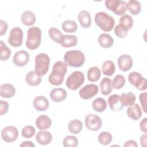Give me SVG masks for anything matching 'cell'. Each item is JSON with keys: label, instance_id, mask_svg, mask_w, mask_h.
<instances>
[{"label": "cell", "instance_id": "3", "mask_svg": "<svg viewBox=\"0 0 147 147\" xmlns=\"http://www.w3.org/2000/svg\"><path fill=\"white\" fill-rule=\"evenodd\" d=\"M41 41V30L38 27L33 26L30 28L27 32L26 40V47L31 50L37 49Z\"/></svg>", "mask_w": 147, "mask_h": 147}, {"label": "cell", "instance_id": "17", "mask_svg": "<svg viewBox=\"0 0 147 147\" xmlns=\"http://www.w3.org/2000/svg\"><path fill=\"white\" fill-rule=\"evenodd\" d=\"M67 95L66 91L61 88H54L49 94L50 98L55 102H61L63 101L67 98Z\"/></svg>", "mask_w": 147, "mask_h": 147}, {"label": "cell", "instance_id": "46", "mask_svg": "<svg viewBox=\"0 0 147 147\" xmlns=\"http://www.w3.org/2000/svg\"><path fill=\"white\" fill-rule=\"evenodd\" d=\"M146 125H147V118H145L141 121L140 123V127L141 130L144 132L145 133H146L147 132Z\"/></svg>", "mask_w": 147, "mask_h": 147}, {"label": "cell", "instance_id": "33", "mask_svg": "<svg viewBox=\"0 0 147 147\" xmlns=\"http://www.w3.org/2000/svg\"><path fill=\"white\" fill-rule=\"evenodd\" d=\"M83 128V124L82 122L78 119L72 120L68 125L69 131L72 134L79 133Z\"/></svg>", "mask_w": 147, "mask_h": 147}, {"label": "cell", "instance_id": "38", "mask_svg": "<svg viewBox=\"0 0 147 147\" xmlns=\"http://www.w3.org/2000/svg\"><path fill=\"white\" fill-rule=\"evenodd\" d=\"M113 140L112 135L107 131H103L98 136V141L103 145H109Z\"/></svg>", "mask_w": 147, "mask_h": 147}, {"label": "cell", "instance_id": "28", "mask_svg": "<svg viewBox=\"0 0 147 147\" xmlns=\"http://www.w3.org/2000/svg\"><path fill=\"white\" fill-rule=\"evenodd\" d=\"M127 10L133 15H138L141 10V5L140 3L135 0H130L127 3Z\"/></svg>", "mask_w": 147, "mask_h": 147}, {"label": "cell", "instance_id": "45", "mask_svg": "<svg viewBox=\"0 0 147 147\" xmlns=\"http://www.w3.org/2000/svg\"><path fill=\"white\" fill-rule=\"evenodd\" d=\"M7 24L6 21L1 20H0V36H3L6 32L7 29Z\"/></svg>", "mask_w": 147, "mask_h": 147}, {"label": "cell", "instance_id": "10", "mask_svg": "<svg viewBox=\"0 0 147 147\" xmlns=\"http://www.w3.org/2000/svg\"><path fill=\"white\" fill-rule=\"evenodd\" d=\"M85 125L88 130L91 131H97L101 127L102 121L99 116L90 114L86 117Z\"/></svg>", "mask_w": 147, "mask_h": 147}, {"label": "cell", "instance_id": "49", "mask_svg": "<svg viewBox=\"0 0 147 147\" xmlns=\"http://www.w3.org/2000/svg\"><path fill=\"white\" fill-rule=\"evenodd\" d=\"M21 147H34V145L31 141H24L20 144Z\"/></svg>", "mask_w": 147, "mask_h": 147}, {"label": "cell", "instance_id": "4", "mask_svg": "<svg viewBox=\"0 0 147 147\" xmlns=\"http://www.w3.org/2000/svg\"><path fill=\"white\" fill-rule=\"evenodd\" d=\"M94 20L95 24L105 32L112 30L115 24L113 17L103 11L98 12L95 16Z\"/></svg>", "mask_w": 147, "mask_h": 147}, {"label": "cell", "instance_id": "30", "mask_svg": "<svg viewBox=\"0 0 147 147\" xmlns=\"http://www.w3.org/2000/svg\"><path fill=\"white\" fill-rule=\"evenodd\" d=\"M102 72L105 75L112 76L115 71V66L113 61L106 60L102 65Z\"/></svg>", "mask_w": 147, "mask_h": 147}, {"label": "cell", "instance_id": "2", "mask_svg": "<svg viewBox=\"0 0 147 147\" xmlns=\"http://www.w3.org/2000/svg\"><path fill=\"white\" fill-rule=\"evenodd\" d=\"M64 60L67 65L72 67H80L85 61L84 53L79 50L69 51L63 57Z\"/></svg>", "mask_w": 147, "mask_h": 147}, {"label": "cell", "instance_id": "7", "mask_svg": "<svg viewBox=\"0 0 147 147\" xmlns=\"http://www.w3.org/2000/svg\"><path fill=\"white\" fill-rule=\"evenodd\" d=\"M106 7L118 16L123 15L127 11V3L121 0H106L105 2Z\"/></svg>", "mask_w": 147, "mask_h": 147}, {"label": "cell", "instance_id": "22", "mask_svg": "<svg viewBox=\"0 0 147 147\" xmlns=\"http://www.w3.org/2000/svg\"><path fill=\"white\" fill-rule=\"evenodd\" d=\"M78 20L81 26L84 28H88L91 26V20L89 12L87 10H81L78 14Z\"/></svg>", "mask_w": 147, "mask_h": 147}, {"label": "cell", "instance_id": "47", "mask_svg": "<svg viewBox=\"0 0 147 147\" xmlns=\"http://www.w3.org/2000/svg\"><path fill=\"white\" fill-rule=\"evenodd\" d=\"M123 146L125 147H129V146H132V147H137L138 145L137 142L134 141V140H129L127 141L124 144Z\"/></svg>", "mask_w": 147, "mask_h": 147}, {"label": "cell", "instance_id": "44", "mask_svg": "<svg viewBox=\"0 0 147 147\" xmlns=\"http://www.w3.org/2000/svg\"><path fill=\"white\" fill-rule=\"evenodd\" d=\"M0 105V115H3L7 112L9 109V104L6 101L1 100Z\"/></svg>", "mask_w": 147, "mask_h": 147}, {"label": "cell", "instance_id": "23", "mask_svg": "<svg viewBox=\"0 0 147 147\" xmlns=\"http://www.w3.org/2000/svg\"><path fill=\"white\" fill-rule=\"evenodd\" d=\"M25 80L29 85L35 86H38L41 83L42 78L40 76L37 75L35 71H31L26 75Z\"/></svg>", "mask_w": 147, "mask_h": 147}, {"label": "cell", "instance_id": "19", "mask_svg": "<svg viewBox=\"0 0 147 147\" xmlns=\"http://www.w3.org/2000/svg\"><path fill=\"white\" fill-rule=\"evenodd\" d=\"M37 142L42 145H47L50 144L52 140V134L48 131L41 130L37 133L36 136Z\"/></svg>", "mask_w": 147, "mask_h": 147}, {"label": "cell", "instance_id": "48", "mask_svg": "<svg viewBox=\"0 0 147 147\" xmlns=\"http://www.w3.org/2000/svg\"><path fill=\"white\" fill-rule=\"evenodd\" d=\"M140 142H141V145L143 147H146V134L145 133V134L141 136V138H140Z\"/></svg>", "mask_w": 147, "mask_h": 147}, {"label": "cell", "instance_id": "27", "mask_svg": "<svg viewBox=\"0 0 147 147\" xmlns=\"http://www.w3.org/2000/svg\"><path fill=\"white\" fill-rule=\"evenodd\" d=\"M48 34L51 38L55 42L61 44L64 41V37L61 32L56 28L52 27L49 29Z\"/></svg>", "mask_w": 147, "mask_h": 147}, {"label": "cell", "instance_id": "12", "mask_svg": "<svg viewBox=\"0 0 147 147\" xmlns=\"http://www.w3.org/2000/svg\"><path fill=\"white\" fill-rule=\"evenodd\" d=\"M99 89L97 85L95 84H89L82 88L79 90V94L81 98L88 100L96 95Z\"/></svg>", "mask_w": 147, "mask_h": 147}, {"label": "cell", "instance_id": "11", "mask_svg": "<svg viewBox=\"0 0 147 147\" xmlns=\"http://www.w3.org/2000/svg\"><path fill=\"white\" fill-rule=\"evenodd\" d=\"M18 137V130L13 126H8L4 127L1 131V137L6 142H12Z\"/></svg>", "mask_w": 147, "mask_h": 147}, {"label": "cell", "instance_id": "21", "mask_svg": "<svg viewBox=\"0 0 147 147\" xmlns=\"http://www.w3.org/2000/svg\"><path fill=\"white\" fill-rule=\"evenodd\" d=\"M52 125L51 118L45 115H40L36 120V125L38 129L44 130L49 129Z\"/></svg>", "mask_w": 147, "mask_h": 147}, {"label": "cell", "instance_id": "26", "mask_svg": "<svg viewBox=\"0 0 147 147\" xmlns=\"http://www.w3.org/2000/svg\"><path fill=\"white\" fill-rule=\"evenodd\" d=\"M99 86L100 92L104 95H108L112 91L111 80L109 78H103L100 83Z\"/></svg>", "mask_w": 147, "mask_h": 147}, {"label": "cell", "instance_id": "18", "mask_svg": "<svg viewBox=\"0 0 147 147\" xmlns=\"http://www.w3.org/2000/svg\"><path fill=\"white\" fill-rule=\"evenodd\" d=\"M16 93L14 87L9 83H4L1 85L0 95L4 98H10L13 97Z\"/></svg>", "mask_w": 147, "mask_h": 147}, {"label": "cell", "instance_id": "34", "mask_svg": "<svg viewBox=\"0 0 147 147\" xmlns=\"http://www.w3.org/2000/svg\"><path fill=\"white\" fill-rule=\"evenodd\" d=\"M62 29L65 32L74 33L77 30L78 25L75 21L67 20L63 22Z\"/></svg>", "mask_w": 147, "mask_h": 147}, {"label": "cell", "instance_id": "31", "mask_svg": "<svg viewBox=\"0 0 147 147\" xmlns=\"http://www.w3.org/2000/svg\"><path fill=\"white\" fill-rule=\"evenodd\" d=\"M120 98L123 106L125 107L134 104L136 99L135 95L132 92L122 93L120 96Z\"/></svg>", "mask_w": 147, "mask_h": 147}, {"label": "cell", "instance_id": "15", "mask_svg": "<svg viewBox=\"0 0 147 147\" xmlns=\"http://www.w3.org/2000/svg\"><path fill=\"white\" fill-rule=\"evenodd\" d=\"M33 105L37 110L44 111L48 109L49 103L48 100L45 96H38L34 99Z\"/></svg>", "mask_w": 147, "mask_h": 147}, {"label": "cell", "instance_id": "39", "mask_svg": "<svg viewBox=\"0 0 147 147\" xmlns=\"http://www.w3.org/2000/svg\"><path fill=\"white\" fill-rule=\"evenodd\" d=\"M78 140L75 136H68L65 137L63 141V145L65 147H76L78 146Z\"/></svg>", "mask_w": 147, "mask_h": 147}, {"label": "cell", "instance_id": "29", "mask_svg": "<svg viewBox=\"0 0 147 147\" xmlns=\"http://www.w3.org/2000/svg\"><path fill=\"white\" fill-rule=\"evenodd\" d=\"M101 76V72L98 67H92L87 71V78L90 82H95L98 81Z\"/></svg>", "mask_w": 147, "mask_h": 147}, {"label": "cell", "instance_id": "32", "mask_svg": "<svg viewBox=\"0 0 147 147\" xmlns=\"http://www.w3.org/2000/svg\"><path fill=\"white\" fill-rule=\"evenodd\" d=\"M93 109L97 112H103L107 108V103L106 100L102 98H98L94 100L92 103Z\"/></svg>", "mask_w": 147, "mask_h": 147}, {"label": "cell", "instance_id": "37", "mask_svg": "<svg viewBox=\"0 0 147 147\" xmlns=\"http://www.w3.org/2000/svg\"><path fill=\"white\" fill-rule=\"evenodd\" d=\"M125 84V77L122 75H116L111 82L112 88L115 89H119L124 86Z\"/></svg>", "mask_w": 147, "mask_h": 147}, {"label": "cell", "instance_id": "24", "mask_svg": "<svg viewBox=\"0 0 147 147\" xmlns=\"http://www.w3.org/2000/svg\"><path fill=\"white\" fill-rule=\"evenodd\" d=\"M98 41L101 47L104 48H110L114 44V40L112 37L106 33L100 34L98 37Z\"/></svg>", "mask_w": 147, "mask_h": 147}, {"label": "cell", "instance_id": "13", "mask_svg": "<svg viewBox=\"0 0 147 147\" xmlns=\"http://www.w3.org/2000/svg\"><path fill=\"white\" fill-rule=\"evenodd\" d=\"M29 60V53L23 50H20L14 54L13 61L14 64L18 67L25 66Z\"/></svg>", "mask_w": 147, "mask_h": 147}, {"label": "cell", "instance_id": "42", "mask_svg": "<svg viewBox=\"0 0 147 147\" xmlns=\"http://www.w3.org/2000/svg\"><path fill=\"white\" fill-rule=\"evenodd\" d=\"M36 132V129L34 127L30 125H28L23 127L22 129V136L26 138H30L32 137Z\"/></svg>", "mask_w": 147, "mask_h": 147}, {"label": "cell", "instance_id": "16", "mask_svg": "<svg viewBox=\"0 0 147 147\" xmlns=\"http://www.w3.org/2000/svg\"><path fill=\"white\" fill-rule=\"evenodd\" d=\"M108 103L110 108L115 111H121L123 107L121 100L120 96L117 94L110 95L108 98Z\"/></svg>", "mask_w": 147, "mask_h": 147}, {"label": "cell", "instance_id": "14", "mask_svg": "<svg viewBox=\"0 0 147 147\" xmlns=\"http://www.w3.org/2000/svg\"><path fill=\"white\" fill-rule=\"evenodd\" d=\"M133 63L132 57L127 54L122 55L118 59V67L121 71L124 72L130 70L132 67Z\"/></svg>", "mask_w": 147, "mask_h": 147}, {"label": "cell", "instance_id": "41", "mask_svg": "<svg viewBox=\"0 0 147 147\" xmlns=\"http://www.w3.org/2000/svg\"><path fill=\"white\" fill-rule=\"evenodd\" d=\"M127 29L123 25L118 24L114 29L115 34L119 38H125L127 34Z\"/></svg>", "mask_w": 147, "mask_h": 147}, {"label": "cell", "instance_id": "43", "mask_svg": "<svg viewBox=\"0 0 147 147\" xmlns=\"http://www.w3.org/2000/svg\"><path fill=\"white\" fill-rule=\"evenodd\" d=\"M146 98H147L146 92L141 93L139 96L140 102L141 104L142 110L145 113H146Z\"/></svg>", "mask_w": 147, "mask_h": 147}, {"label": "cell", "instance_id": "35", "mask_svg": "<svg viewBox=\"0 0 147 147\" xmlns=\"http://www.w3.org/2000/svg\"><path fill=\"white\" fill-rule=\"evenodd\" d=\"M64 39L61 44L63 47L68 48L72 47L76 45L78 42V38L75 35H64Z\"/></svg>", "mask_w": 147, "mask_h": 147}, {"label": "cell", "instance_id": "25", "mask_svg": "<svg viewBox=\"0 0 147 147\" xmlns=\"http://www.w3.org/2000/svg\"><path fill=\"white\" fill-rule=\"evenodd\" d=\"M21 20L23 24L26 26L33 25L36 22V16L32 11L26 10L21 15Z\"/></svg>", "mask_w": 147, "mask_h": 147}, {"label": "cell", "instance_id": "8", "mask_svg": "<svg viewBox=\"0 0 147 147\" xmlns=\"http://www.w3.org/2000/svg\"><path fill=\"white\" fill-rule=\"evenodd\" d=\"M129 82L140 91H144L147 88L146 79L141 74L137 72H131L128 76Z\"/></svg>", "mask_w": 147, "mask_h": 147}, {"label": "cell", "instance_id": "20", "mask_svg": "<svg viewBox=\"0 0 147 147\" xmlns=\"http://www.w3.org/2000/svg\"><path fill=\"white\" fill-rule=\"evenodd\" d=\"M127 115L134 121L139 119L142 116V111L140 106L137 103L130 105L127 110Z\"/></svg>", "mask_w": 147, "mask_h": 147}, {"label": "cell", "instance_id": "40", "mask_svg": "<svg viewBox=\"0 0 147 147\" xmlns=\"http://www.w3.org/2000/svg\"><path fill=\"white\" fill-rule=\"evenodd\" d=\"M133 22L134 21L132 17L128 14H124L120 18V24L125 26L127 30L131 29Z\"/></svg>", "mask_w": 147, "mask_h": 147}, {"label": "cell", "instance_id": "5", "mask_svg": "<svg viewBox=\"0 0 147 147\" xmlns=\"http://www.w3.org/2000/svg\"><path fill=\"white\" fill-rule=\"evenodd\" d=\"M50 59L48 55L44 53L38 54L35 57L34 71L39 76L45 75L48 71Z\"/></svg>", "mask_w": 147, "mask_h": 147}, {"label": "cell", "instance_id": "6", "mask_svg": "<svg viewBox=\"0 0 147 147\" xmlns=\"http://www.w3.org/2000/svg\"><path fill=\"white\" fill-rule=\"evenodd\" d=\"M84 82V75L78 71L73 72L66 80L67 87L71 90H76Z\"/></svg>", "mask_w": 147, "mask_h": 147}, {"label": "cell", "instance_id": "1", "mask_svg": "<svg viewBox=\"0 0 147 147\" xmlns=\"http://www.w3.org/2000/svg\"><path fill=\"white\" fill-rule=\"evenodd\" d=\"M67 71V65L61 61L56 62L52 68V71L49 76L48 80L53 86L61 85Z\"/></svg>", "mask_w": 147, "mask_h": 147}, {"label": "cell", "instance_id": "36", "mask_svg": "<svg viewBox=\"0 0 147 147\" xmlns=\"http://www.w3.org/2000/svg\"><path fill=\"white\" fill-rule=\"evenodd\" d=\"M0 51H1V60L2 61L7 60L11 55L10 49L9 48L2 40L0 41Z\"/></svg>", "mask_w": 147, "mask_h": 147}, {"label": "cell", "instance_id": "9", "mask_svg": "<svg viewBox=\"0 0 147 147\" xmlns=\"http://www.w3.org/2000/svg\"><path fill=\"white\" fill-rule=\"evenodd\" d=\"M23 32L18 27H14L10 30L8 38L9 44L13 47H19L23 41Z\"/></svg>", "mask_w": 147, "mask_h": 147}]
</instances>
